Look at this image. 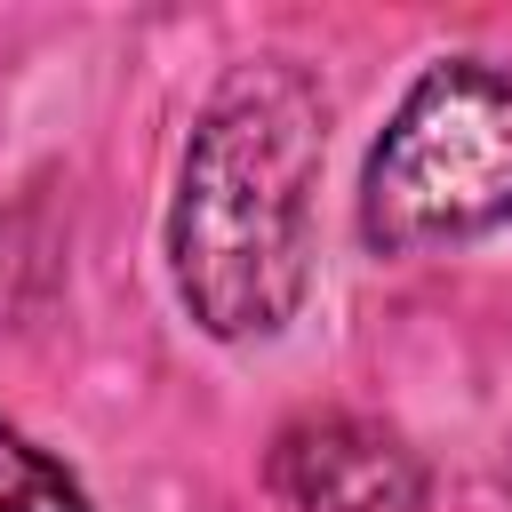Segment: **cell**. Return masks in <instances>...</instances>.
Instances as JSON below:
<instances>
[{
    "instance_id": "6da1fadb",
    "label": "cell",
    "mask_w": 512,
    "mask_h": 512,
    "mask_svg": "<svg viewBox=\"0 0 512 512\" xmlns=\"http://www.w3.org/2000/svg\"><path fill=\"white\" fill-rule=\"evenodd\" d=\"M320 96L288 64H248L192 128L168 256L208 336H264L296 312L312 272Z\"/></svg>"
},
{
    "instance_id": "3957f363",
    "label": "cell",
    "mask_w": 512,
    "mask_h": 512,
    "mask_svg": "<svg viewBox=\"0 0 512 512\" xmlns=\"http://www.w3.org/2000/svg\"><path fill=\"white\" fill-rule=\"evenodd\" d=\"M272 488L296 512H416L424 464L368 416H296L272 440Z\"/></svg>"
},
{
    "instance_id": "7a4b0ae2",
    "label": "cell",
    "mask_w": 512,
    "mask_h": 512,
    "mask_svg": "<svg viewBox=\"0 0 512 512\" xmlns=\"http://www.w3.org/2000/svg\"><path fill=\"white\" fill-rule=\"evenodd\" d=\"M512 216V64L448 56L392 112L368 152L360 232L384 256H416Z\"/></svg>"
},
{
    "instance_id": "277c9868",
    "label": "cell",
    "mask_w": 512,
    "mask_h": 512,
    "mask_svg": "<svg viewBox=\"0 0 512 512\" xmlns=\"http://www.w3.org/2000/svg\"><path fill=\"white\" fill-rule=\"evenodd\" d=\"M0 512H88V496L56 456H40L24 432L0 424Z\"/></svg>"
}]
</instances>
